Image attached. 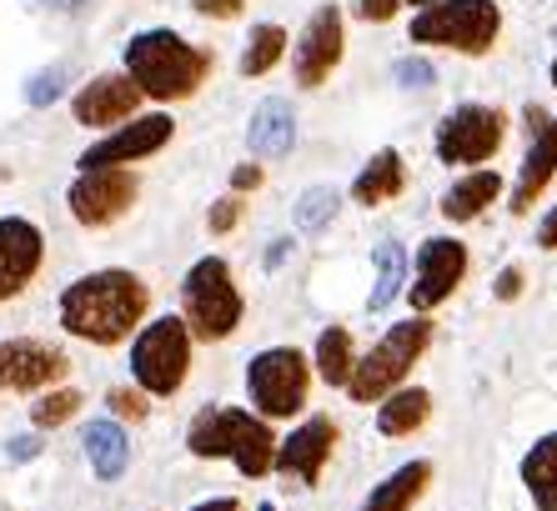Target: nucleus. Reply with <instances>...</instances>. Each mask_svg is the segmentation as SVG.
Returning <instances> with one entry per match:
<instances>
[{
    "mask_svg": "<svg viewBox=\"0 0 557 511\" xmlns=\"http://www.w3.org/2000/svg\"><path fill=\"white\" fill-rule=\"evenodd\" d=\"M497 196H503V176H497V171H467L462 180L447 186L437 211L453 221V226H467V221H478L487 205H497Z\"/></svg>",
    "mask_w": 557,
    "mask_h": 511,
    "instance_id": "5701e85b",
    "label": "nucleus"
},
{
    "mask_svg": "<svg viewBox=\"0 0 557 511\" xmlns=\"http://www.w3.org/2000/svg\"><path fill=\"white\" fill-rule=\"evenodd\" d=\"M65 96V65H51V71H36L26 80V101L30 105H51Z\"/></svg>",
    "mask_w": 557,
    "mask_h": 511,
    "instance_id": "2f4dec72",
    "label": "nucleus"
},
{
    "mask_svg": "<svg viewBox=\"0 0 557 511\" xmlns=\"http://www.w3.org/2000/svg\"><path fill=\"white\" fill-rule=\"evenodd\" d=\"M342 51H347V26H342L337 5H317L301 26L297 46H292V71H297L301 90H317L332 80V71L342 65Z\"/></svg>",
    "mask_w": 557,
    "mask_h": 511,
    "instance_id": "4468645a",
    "label": "nucleus"
},
{
    "mask_svg": "<svg viewBox=\"0 0 557 511\" xmlns=\"http://www.w3.org/2000/svg\"><path fill=\"white\" fill-rule=\"evenodd\" d=\"M71 376V357L40 336H5L0 341V391L11 397H40Z\"/></svg>",
    "mask_w": 557,
    "mask_h": 511,
    "instance_id": "f8f14e48",
    "label": "nucleus"
},
{
    "mask_svg": "<svg viewBox=\"0 0 557 511\" xmlns=\"http://www.w3.org/2000/svg\"><path fill=\"white\" fill-rule=\"evenodd\" d=\"M311 357L297 346H267L247 361V397L261 422H292L311 397Z\"/></svg>",
    "mask_w": 557,
    "mask_h": 511,
    "instance_id": "0eeeda50",
    "label": "nucleus"
},
{
    "mask_svg": "<svg viewBox=\"0 0 557 511\" xmlns=\"http://www.w3.org/2000/svg\"><path fill=\"white\" fill-rule=\"evenodd\" d=\"M182 321L191 341H226L247 321V296L232 276L226 256H201L182 276Z\"/></svg>",
    "mask_w": 557,
    "mask_h": 511,
    "instance_id": "39448f33",
    "label": "nucleus"
},
{
    "mask_svg": "<svg viewBox=\"0 0 557 511\" xmlns=\"http://www.w3.org/2000/svg\"><path fill=\"white\" fill-rule=\"evenodd\" d=\"M286 251H292V241H286V236H282V241H272V251H267V266H282Z\"/></svg>",
    "mask_w": 557,
    "mask_h": 511,
    "instance_id": "37998d69",
    "label": "nucleus"
},
{
    "mask_svg": "<svg viewBox=\"0 0 557 511\" xmlns=\"http://www.w3.org/2000/svg\"><path fill=\"white\" fill-rule=\"evenodd\" d=\"M553 176H557V115L532 136L528 155H522V171H518V186L507 196V211H512V216H528L532 205H537V196L553 186Z\"/></svg>",
    "mask_w": 557,
    "mask_h": 511,
    "instance_id": "a211bd4d",
    "label": "nucleus"
},
{
    "mask_svg": "<svg viewBox=\"0 0 557 511\" xmlns=\"http://www.w3.org/2000/svg\"><path fill=\"white\" fill-rule=\"evenodd\" d=\"M286 30L276 26V21H261L257 30H251V40H247V51H242V76H267V71H276L282 65V55H286Z\"/></svg>",
    "mask_w": 557,
    "mask_h": 511,
    "instance_id": "cd10ccee",
    "label": "nucleus"
},
{
    "mask_svg": "<svg viewBox=\"0 0 557 511\" xmlns=\"http://www.w3.org/2000/svg\"><path fill=\"white\" fill-rule=\"evenodd\" d=\"M146 311H151V286L126 266H101L86 271L61 291L55 301V316H61V332L76 336L86 346H121L146 326Z\"/></svg>",
    "mask_w": 557,
    "mask_h": 511,
    "instance_id": "f257e3e1",
    "label": "nucleus"
},
{
    "mask_svg": "<svg viewBox=\"0 0 557 511\" xmlns=\"http://www.w3.org/2000/svg\"><path fill=\"white\" fill-rule=\"evenodd\" d=\"M30 5H46V11H81L86 0H30Z\"/></svg>",
    "mask_w": 557,
    "mask_h": 511,
    "instance_id": "79ce46f5",
    "label": "nucleus"
},
{
    "mask_svg": "<svg viewBox=\"0 0 557 511\" xmlns=\"http://www.w3.org/2000/svg\"><path fill=\"white\" fill-rule=\"evenodd\" d=\"M30 457H40V441H36V436H15V441H11V461H30Z\"/></svg>",
    "mask_w": 557,
    "mask_h": 511,
    "instance_id": "ea45409f",
    "label": "nucleus"
},
{
    "mask_svg": "<svg viewBox=\"0 0 557 511\" xmlns=\"http://www.w3.org/2000/svg\"><path fill=\"white\" fill-rule=\"evenodd\" d=\"M242 5H247V0H191V11L207 15V21H236Z\"/></svg>",
    "mask_w": 557,
    "mask_h": 511,
    "instance_id": "c9c22d12",
    "label": "nucleus"
},
{
    "mask_svg": "<svg viewBox=\"0 0 557 511\" xmlns=\"http://www.w3.org/2000/svg\"><path fill=\"white\" fill-rule=\"evenodd\" d=\"M81 407H86V401H81L76 386H51V391H40L36 407H30V426H36V432H51V426H65Z\"/></svg>",
    "mask_w": 557,
    "mask_h": 511,
    "instance_id": "c756f323",
    "label": "nucleus"
},
{
    "mask_svg": "<svg viewBox=\"0 0 557 511\" xmlns=\"http://www.w3.org/2000/svg\"><path fill=\"white\" fill-rule=\"evenodd\" d=\"M503 36V11L493 0H432L412 15L417 46H442L457 55H487Z\"/></svg>",
    "mask_w": 557,
    "mask_h": 511,
    "instance_id": "6e6552de",
    "label": "nucleus"
},
{
    "mask_svg": "<svg viewBox=\"0 0 557 511\" xmlns=\"http://www.w3.org/2000/svg\"><path fill=\"white\" fill-rule=\"evenodd\" d=\"M397 5H403V0H357L351 11L362 15V21H376V26H382V21H392V15H397Z\"/></svg>",
    "mask_w": 557,
    "mask_h": 511,
    "instance_id": "e433bc0d",
    "label": "nucleus"
},
{
    "mask_svg": "<svg viewBox=\"0 0 557 511\" xmlns=\"http://www.w3.org/2000/svg\"><path fill=\"white\" fill-rule=\"evenodd\" d=\"M403 291H407V251L397 241H382L376 246V282L372 296H367V311H387Z\"/></svg>",
    "mask_w": 557,
    "mask_h": 511,
    "instance_id": "bb28decb",
    "label": "nucleus"
},
{
    "mask_svg": "<svg viewBox=\"0 0 557 511\" xmlns=\"http://www.w3.org/2000/svg\"><path fill=\"white\" fill-rule=\"evenodd\" d=\"M186 447L201 461H232L247 482L272 476L276 461V432L272 422H261L257 411L247 407H207L196 411L191 432H186Z\"/></svg>",
    "mask_w": 557,
    "mask_h": 511,
    "instance_id": "7ed1b4c3",
    "label": "nucleus"
},
{
    "mask_svg": "<svg viewBox=\"0 0 557 511\" xmlns=\"http://www.w3.org/2000/svg\"><path fill=\"white\" fill-rule=\"evenodd\" d=\"M191 332L182 316H156L146 321L141 332L131 336V382L146 397L166 401L176 397L191 376Z\"/></svg>",
    "mask_w": 557,
    "mask_h": 511,
    "instance_id": "423d86ee",
    "label": "nucleus"
},
{
    "mask_svg": "<svg viewBox=\"0 0 557 511\" xmlns=\"http://www.w3.org/2000/svg\"><path fill=\"white\" fill-rule=\"evenodd\" d=\"M403 5H432V0H403Z\"/></svg>",
    "mask_w": 557,
    "mask_h": 511,
    "instance_id": "c03bdc74",
    "label": "nucleus"
},
{
    "mask_svg": "<svg viewBox=\"0 0 557 511\" xmlns=\"http://www.w3.org/2000/svg\"><path fill=\"white\" fill-rule=\"evenodd\" d=\"M81 447H86V461H91L96 482H121L131 466V436L121 422H111V416H101V422H91L86 432H81Z\"/></svg>",
    "mask_w": 557,
    "mask_h": 511,
    "instance_id": "412c9836",
    "label": "nucleus"
},
{
    "mask_svg": "<svg viewBox=\"0 0 557 511\" xmlns=\"http://www.w3.org/2000/svg\"><path fill=\"white\" fill-rule=\"evenodd\" d=\"M392 80L407 90H428L432 80H437V71H432V61H422V55H403V61L392 65Z\"/></svg>",
    "mask_w": 557,
    "mask_h": 511,
    "instance_id": "473e14b6",
    "label": "nucleus"
},
{
    "mask_svg": "<svg viewBox=\"0 0 557 511\" xmlns=\"http://www.w3.org/2000/svg\"><path fill=\"white\" fill-rule=\"evenodd\" d=\"M432 476H437V466H432L428 457L407 461V466H397V472H392L387 482H376V486H372V497L362 501V511H412L417 501L428 497Z\"/></svg>",
    "mask_w": 557,
    "mask_h": 511,
    "instance_id": "4be33fe9",
    "label": "nucleus"
},
{
    "mask_svg": "<svg viewBox=\"0 0 557 511\" xmlns=\"http://www.w3.org/2000/svg\"><path fill=\"white\" fill-rule=\"evenodd\" d=\"M467 266H472V256H467V246L457 236H428L417 246L412 286H407L412 316H432L442 301H453V291L467 282Z\"/></svg>",
    "mask_w": 557,
    "mask_h": 511,
    "instance_id": "9d476101",
    "label": "nucleus"
},
{
    "mask_svg": "<svg viewBox=\"0 0 557 511\" xmlns=\"http://www.w3.org/2000/svg\"><path fill=\"white\" fill-rule=\"evenodd\" d=\"M247 146L257 161H282V155H292V146H297V111H292L282 96H267L247 121Z\"/></svg>",
    "mask_w": 557,
    "mask_h": 511,
    "instance_id": "6ab92c4d",
    "label": "nucleus"
},
{
    "mask_svg": "<svg viewBox=\"0 0 557 511\" xmlns=\"http://www.w3.org/2000/svg\"><path fill=\"white\" fill-rule=\"evenodd\" d=\"M191 511H242V501L236 497H207V501H196Z\"/></svg>",
    "mask_w": 557,
    "mask_h": 511,
    "instance_id": "a19ab883",
    "label": "nucleus"
},
{
    "mask_svg": "<svg viewBox=\"0 0 557 511\" xmlns=\"http://www.w3.org/2000/svg\"><path fill=\"white\" fill-rule=\"evenodd\" d=\"M507 141L503 105H457L437 126V161L442 166H487Z\"/></svg>",
    "mask_w": 557,
    "mask_h": 511,
    "instance_id": "1a4fd4ad",
    "label": "nucleus"
},
{
    "mask_svg": "<svg viewBox=\"0 0 557 511\" xmlns=\"http://www.w3.org/2000/svg\"><path fill=\"white\" fill-rule=\"evenodd\" d=\"M126 76L141 90V101H161V105L191 101L211 76V51L191 46L176 30L156 26L126 40Z\"/></svg>",
    "mask_w": 557,
    "mask_h": 511,
    "instance_id": "f03ea898",
    "label": "nucleus"
},
{
    "mask_svg": "<svg viewBox=\"0 0 557 511\" xmlns=\"http://www.w3.org/2000/svg\"><path fill=\"white\" fill-rule=\"evenodd\" d=\"M136 196H141L136 171L106 166V171H81V176L71 180V191H65V205H71V216L86 230H106L136 205Z\"/></svg>",
    "mask_w": 557,
    "mask_h": 511,
    "instance_id": "9b49d317",
    "label": "nucleus"
},
{
    "mask_svg": "<svg viewBox=\"0 0 557 511\" xmlns=\"http://www.w3.org/2000/svg\"><path fill=\"white\" fill-rule=\"evenodd\" d=\"M46 266V230L30 216H0V307L15 301Z\"/></svg>",
    "mask_w": 557,
    "mask_h": 511,
    "instance_id": "dca6fc26",
    "label": "nucleus"
},
{
    "mask_svg": "<svg viewBox=\"0 0 557 511\" xmlns=\"http://www.w3.org/2000/svg\"><path fill=\"white\" fill-rule=\"evenodd\" d=\"M136 111H141V90L131 86L126 71H106V76L86 80V86L71 96V115H76V126H86V130H116V126H126Z\"/></svg>",
    "mask_w": 557,
    "mask_h": 511,
    "instance_id": "f3484780",
    "label": "nucleus"
},
{
    "mask_svg": "<svg viewBox=\"0 0 557 511\" xmlns=\"http://www.w3.org/2000/svg\"><path fill=\"white\" fill-rule=\"evenodd\" d=\"M493 296L503 301V307H512L522 296V266H503L497 271V282H493Z\"/></svg>",
    "mask_w": 557,
    "mask_h": 511,
    "instance_id": "f704fd0d",
    "label": "nucleus"
},
{
    "mask_svg": "<svg viewBox=\"0 0 557 511\" xmlns=\"http://www.w3.org/2000/svg\"><path fill=\"white\" fill-rule=\"evenodd\" d=\"M351 366H357V346H351L347 326H322L317 336V351H311V376L326 386H347L351 382Z\"/></svg>",
    "mask_w": 557,
    "mask_h": 511,
    "instance_id": "a878e982",
    "label": "nucleus"
},
{
    "mask_svg": "<svg viewBox=\"0 0 557 511\" xmlns=\"http://www.w3.org/2000/svg\"><path fill=\"white\" fill-rule=\"evenodd\" d=\"M537 246H543V251H557V205L543 216V226H537Z\"/></svg>",
    "mask_w": 557,
    "mask_h": 511,
    "instance_id": "58836bf2",
    "label": "nucleus"
},
{
    "mask_svg": "<svg viewBox=\"0 0 557 511\" xmlns=\"http://www.w3.org/2000/svg\"><path fill=\"white\" fill-rule=\"evenodd\" d=\"M261 180H267V171H261V166H251V161H247V166H236V171H232V196L257 191Z\"/></svg>",
    "mask_w": 557,
    "mask_h": 511,
    "instance_id": "4c0bfd02",
    "label": "nucleus"
},
{
    "mask_svg": "<svg viewBox=\"0 0 557 511\" xmlns=\"http://www.w3.org/2000/svg\"><path fill=\"white\" fill-rule=\"evenodd\" d=\"M106 407H111V422H146L151 416V397L136 391V386H111Z\"/></svg>",
    "mask_w": 557,
    "mask_h": 511,
    "instance_id": "7c9ffc66",
    "label": "nucleus"
},
{
    "mask_svg": "<svg viewBox=\"0 0 557 511\" xmlns=\"http://www.w3.org/2000/svg\"><path fill=\"white\" fill-rule=\"evenodd\" d=\"M432 422V391L428 386H397L392 397L376 401V432L382 436H412Z\"/></svg>",
    "mask_w": 557,
    "mask_h": 511,
    "instance_id": "b1692460",
    "label": "nucleus"
},
{
    "mask_svg": "<svg viewBox=\"0 0 557 511\" xmlns=\"http://www.w3.org/2000/svg\"><path fill=\"white\" fill-rule=\"evenodd\" d=\"M337 441H342L337 422H332L326 411H317V416H307L286 441H276L272 472L297 486H317L326 472V461H332V451H337Z\"/></svg>",
    "mask_w": 557,
    "mask_h": 511,
    "instance_id": "2eb2a0df",
    "label": "nucleus"
},
{
    "mask_svg": "<svg viewBox=\"0 0 557 511\" xmlns=\"http://www.w3.org/2000/svg\"><path fill=\"white\" fill-rule=\"evenodd\" d=\"M432 351V316H407V321H392L387 332H382V341L367 351V357H357V366H351V382L342 386L357 407H376L382 397H392L397 386H407V376H412V366Z\"/></svg>",
    "mask_w": 557,
    "mask_h": 511,
    "instance_id": "20e7f679",
    "label": "nucleus"
},
{
    "mask_svg": "<svg viewBox=\"0 0 557 511\" xmlns=\"http://www.w3.org/2000/svg\"><path fill=\"white\" fill-rule=\"evenodd\" d=\"M337 205H342L337 186H311V191H301V196H297V211H292V221H297L301 236H317V230L332 226Z\"/></svg>",
    "mask_w": 557,
    "mask_h": 511,
    "instance_id": "c85d7f7f",
    "label": "nucleus"
},
{
    "mask_svg": "<svg viewBox=\"0 0 557 511\" xmlns=\"http://www.w3.org/2000/svg\"><path fill=\"white\" fill-rule=\"evenodd\" d=\"M403 191H407V166H403V151H397V146H382V151L357 171V180H351V201L367 205V211L397 201Z\"/></svg>",
    "mask_w": 557,
    "mask_h": 511,
    "instance_id": "aec40b11",
    "label": "nucleus"
},
{
    "mask_svg": "<svg viewBox=\"0 0 557 511\" xmlns=\"http://www.w3.org/2000/svg\"><path fill=\"white\" fill-rule=\"evenodd\" d=\"M242 211H247V205H242V196H221V201L207 211V230H211V236L236 230V226H242Z\"/></svg>",
    "mask_w": 557,
    "mask_h": 511,
    "instance_id": "72a5a7b5",
    "label": "nucleus"
},
{
    "mask_svg": "<svg viewBox=\"0 0 557 511\" xmlns=\"http://www.w3.org/2000/svg\"><path fill=\"white\" fill-rule=\"evenodd\" d=\"M547 76H553V90H557V61H553V71H547Z\"/></svg>",
    "mask_w": 557,
    "mask_h": 511,
    "instance_id": "a18cd8bd",
    "label": "nucleus"
},
{
    "mask_svg": "<svg viewBox=\"0 0 557 511\" xmlns=\"http://www.w3.org/2000/svg\"><path fill=\"white\" fill-rule=\"evenodd\" d=\"M518 476L537 511H557V432L537 436L518 461Z\"/></svg>",
    "mask_w": 557,
    "mask_h": 511,
    "instance_id": "393cba45",
    "label": "nucleus"
},
{
    "mask_svg": "<svg viewBox=\"0 0 557 511\" xmlns=\"http://www.w3.org/2000/svg\"><path fill=\"white\" fill-rule=\"evenodd\" d=\"M171 136H176V121H171L166 111H151V115H131L126 126L106 130L96 146H86V151L76 155L81 171H106V166H136V161H146V155L166 151Z\"/></svg>",
    "mask_w": 557,
    "mask_h": 511,
    "instance_id": "ddd939ff",
    "label": "nucleus"
}]
</instances>
